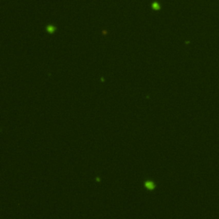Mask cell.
I'll return each instance as SVG.
<instances>
[{"instance_id": "obj_1", "label": "cell", "mask_w": 219, "mask_h": 219, "mask_svg": "<svg viewBox=\"0 0 219 219\" xmlns=\"http://www.w3.org/2000/svg\"><path fill=\"white\" fill-rule=\"evenodd\" d=\"M56 29H57L56 27L53 25H49L46 27V30H47V32L50 33H53L55 31H56Z\"/></svg>"}]
</instances>
